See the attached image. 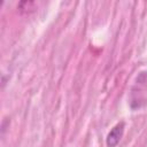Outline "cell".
Wrapping results in <instances>:
<instances>
[{
  "label": "cell",
  "instance_id": "1",
  "mask_svg": "<svg viewBox=\"0 0 147 147\" xmlns=\"http://www.w3.org/2000/svg\"><path fill=\"white\" fill-rule=\"evenodd\" d=\"M124 127H125L124 122H119V123H117L110 130V132L107 134V138H106V145H107V147H116L118 145L119 140L123 137Z\"/></svg>",
  "mask_w": 147,
  "mask_h": 147
}]
</instances>
